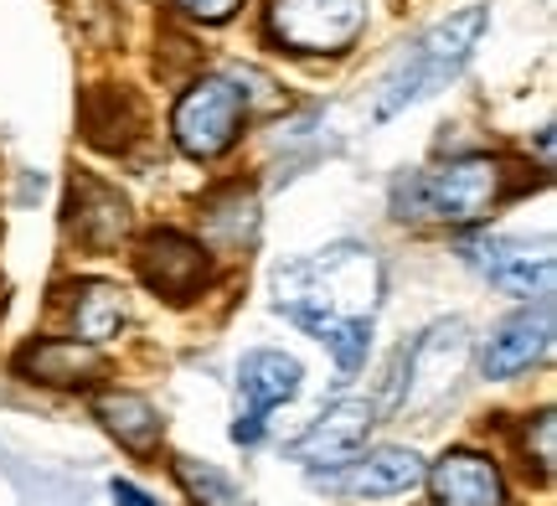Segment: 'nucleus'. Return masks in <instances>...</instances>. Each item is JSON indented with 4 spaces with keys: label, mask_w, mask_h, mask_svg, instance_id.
Listing matches in <instances>:
<instances>
[{
    "label": "nucleus",
    "mask_w": 557,
    "mask_h": 506,
    "mask_svg": "<svg viewBox=\"0 0 557 506\" xmlns=\"http://www.w3.org/2000/svg\"><path fill=\"white\" fill-rule=\"evenodd\" d=\"M382 300V263L372 248L336 244L310 259L278 269L274 305L295 325H305L315 342L331 346L341 372H357L372 346V316Z\"/></svg>",
    "instance_id": "1"
},
{
    "label": "nucleus",
    "mask_w": 557,
    "mask_h": 506,
    "mask_svg": "<svg viewBox=\"0 0 557 506\" xmlns=\"http://www.w3.org/2000/svg\"><path fill=\"white\" fill-rule=\"evenodd\" d=\"M480 32H485V11H480V5H465L459 16L429 26V32H423V37H418L398 62H393V73L382 78L377 109H372V114H377V120H393V114H403L408 103L429 99L434 88H444V83L470 62Z\"/></svg>",
    "instance_id": "2"
},
{
    "label": "nucleus",
    "mask_w": 557,
    "mask_h": 506,
    "mask_svg": "<svg viewBox=\"0 0 557 506\" xmlns=\"http://www.w3.org/2000/svg\"><path fill=\"white\" fill-rule=\"evenodd\" d=\"M506 171L491 156H459V161L398 182V218H438V223H480L500 202Z\"/></svg>",
    "instance_id": "3"
},
{
    "label": "nucleus",
    "mask_w": 557,
    "mask_h": 506,
    "mask_svg": "<svg viewBox=\"0 0 557 506\" xmlns=\"http://www.w3.org/2000/svg\"><path fill=\"white\" fill-rule=\"evenodd\" d=\"M248 120V99L227 78H197L181 94L176 114H171V135H176L181 156L191 161H218L227 156L243 135Z\"/></svg>",
    "instance_id": "4"
},
{
    "label": "nucleus",
    "mask_w": 557,
    "mask_h": 506,
    "mask_svg": "<svg viewBox=\"0 0 557 506\" xmlns=\"http://www.w3.org/2000/svg\"><path fill=\"white\" fill-rule=\"evenodd\" d=\"M372 0H274L269 37L289 52H346L367 32Z\"/></svg>",
    "instance_id": "5"
},
{
    "label": "nucleus",
    "mask_w": 557,
    "mask_h": 506,
    "mask_svg": "<svg viewBox=\"0 0 557 506\" xmlns=\"http://www.w3.org/2000/svg\"><path fill=\"white\" fill-rule=\"evenodd\" d=\"M470 362V331L465 321H438L429 325L423 336L408 351V378H403V408L408 414H423L434 408L449 387L459 383V372Z\"/></svg>",
    "instance_id": "6"
},
{
    "label": "nucleus",
    "mask_w": 557,
    "mask_h": 506,
    "mask_svg": "<svg viewBox=\"0 0 557 506\" xmlns=\"http://www.w3.org/2000/svg\"><path fill=\"white\" fill-rule=\"evenodd\" d=\"M139 280L176 305L197 300L201 289H207V280H212V259H207V248L197 238L165 227V233H150L145 248H139Z\"/></svg>",
    "instance_id": "7"
},
{
    "label": "nucleus",
    "mask_w": 557,
    "mask_h": 506,
    "mask_svg": "<svg viewBox=\"0 0 557 506\" xmlns=\"http://www.w3.org/2000/svg\"><path fill=\"white\" fill-rule=\"evenodd\" d=\"M465 259L475 263L485 280L506 289V295H517V300H532L542 295L547 300V289H553V254L547 244L532 248V244H517V238H470L465 244Z\"/></svg>",
    "instance_id": "8"
},
{
    "label": "nucleus",
    "mask_w": 557,
    "mask_h": 506,
    "mask_svg": "<svg viewBox=\"0 0 557 506\" xmlns=\"http://www.w3.org/2000/svg\"><path fill=\"white\" fill-rule=\"evenodd\" d=\"M238 387H243V404L248 408H243L238 424H233V440H238V445H259L269 408L289 404L299 393V362L284 357V351H248L238 367Z\"/></svg>",
    "instance_id": "9"
},
{
    "label": "nucleus",
    "mask_w": 557,
    "mask_h": 506,
    "mask_svg": "<svg viewBox=\"0 0 557 506\" xmlns=\"http://www.w3.org/2000/svg\"><path fill=\"white\" fill-rule=\"evenodd\" d=\"M367 429H372V404L361 398H346V404H331L315 424L295 440V460H305L310 470H341L351 466L367 445Z\"/></svg>",
    "instance_id": "10"
},
{
    "label": "nucleus",
    "mask_w": 557,
    "mask_h": 506,
    "mask_svg": "<svg viewBox=\"0 0 557 506\" xmlns=\"http://www.w3.org/2000/svg\"><path fill=\"white\" fill-rule=\"evenodd\" d=\"M547 351H553V305L542 300L537 310L527 305V310H517L511 321L496 325V336L485 342L480 367H485V378L506 383V378H517L527 367H537Z\"/></svg>",
    "instance_id": "11"
},
{
    "label": "nucleus",
    "mask_w": 557,
    "mask_h": 506,
    "mask_svg": "<svg viewBox=\"0 0 557 506\" xmlns=\"http://www.w3.org/2000/svg\"><path fill=\"white\" fill-rule=\"evenodd\" d=\"M438 506H506V481H500L496 460H485L475 449H449L434 470H429Z\"/></svg>",
    "instance_id": "12"
},
{
    "label": "nucleus",
    "mask_w": 557,
    "mask_h": 506,
    "mask_svg": "<svg viewBox=\"0 0 557 506\" xmlns=\"http://www.w3.org/2000/svg\"><path fill=\"white\" fill-rule=\"evenodd\" d=\"M325 486H341L346 496H403L423 481V460L403 445H382L372 455H357L346 476H320Z\"/></svg>",
    "instance_id": "13"
},
{
    "label": "nucleus",
    "mask_w": 557,
    "mask_h": 506,
    "mask_svg": "<svg viewBox=\"0 0 557 506\" xmlns=\"http://www.w3.org/2000/svg\"><path fill=\"white\" fill-rule=\"evenodd\" d=\"M73 233L94 254L120 248L129 238V202L103 182H73Z\"/></svg>",
    "instance_id": "14"
},
{
    "label": "nucleus",
    "mask_w": 557,
    "mask_h": 506,
    "mask_svg": "<svg viewBox=\"0 0 557 506\" xmlns=\"http://www.w3.org/2000/svg\"><path fill=\"white\" fill-rule=\"evenodd\" d=\"M16 372L32 378V383H47V387H88L103 372V357H99V346L67 336V342L26 346L16 357Z\"/></svg>",
    "instance_id": "15"
},
{
    "label": "nucleus",
    "mask_w": 557,
    "mask_h": 506,
    "mask_svg": "<svg viewBox=\"0 0 557 506\" xmlns=\"http://www.w3.org/2000/svg\"><path fill=\"white\" fill-rule=\"evenodd\" d=\"M129 321V300H124L120 284L109 280H88L73 289V342H88V346H103L114 342Z\"/></svg>",
    "instance_id": "16"
},
{
    "label": "nucleus",
    "mask_w": 557,
    "mask_h": 506,
    "mask_svg": "<svg viewBox=\"0 0 557 506\" xmlns=\"http://www.w3.org/2000/svg\"><path fill=\"white\" fill-rule=\"evenodd\" d=\"M94 414H99V424L120 440L124 449H150L160 440V414L150 408V398H139V393H99L94 398Z\"/></svg>",
    "instance_id": "17"
},
{
    "label": "nucleus",
    "mask_w": 557,
    "mask_h": 506,
    "mask_svg": "<svg viewBox=\"0 0 557 506\" xmlns=\"http://www.w3.org/2000/svg\"><path fill=\"white\" fill-rule=\"evenodd\" d=\"M253 223H259V202H253V192H243V186L227 192V202H207V227H212V233L227 227V238H222L227 248L248 244V238H253Z\"/></svg>",
    "instance_id": "18"
},
{
    "label": "nucleus",
    "mask_w": 557,
    "mask_h": 506,
    "mask_svg": "<svg viewBox=\"0 0 557 506\" xmlns=\"http://www.w3.org/2000/svg\"><path fill=\"white\" fill-rule=\"evenodd\" d=\"M176 481L186 486V496L197 506H238V486L222 476V470L212 466H201V460H176Z\"/></svg>",
    "instance_id": "19"
},
{
    "label": "nucleus",
    "mask_w": 557,
    "mask_h": 506,
    "mask_svg": "<svg viewBox=\"0 0 557 506\" xmlns=\"http://www.w3.org/2000/svg\"><path fill=\"white\" fill-rule=\"evenodd\" d=\"M527 460H537V470L542 476H553V460H557V414L553 408H542L537 419L527 424Z\"/></svg>",
    "instance_id": "20"
},
{
    "label": "nucleus",
    "mask_w": 557,
    "mask_h": 506,
    "mask_svg": "<svg viewBox=\"0 0 557 506\" xmlns=\"http://www.w3.org/2000/svg\"><path fill=\"white\" fill-rule=\"evenodd\" d=\"M243 0H176V11H186L191 21H201V26H218V21H233L238 16Z\"/></svg>",
    "instance_id": "21"
},
{
    "label": "nucleus",
    "mask_w": 557,
    "mask_h": 506,
    "mask_svg": "<svg viewBox=\"0 0 557 506\" xmlns=\"http://www.w3.org/2000/svg\"><path fill=\"white\" fill-rule=\"evenodd\" d=\"M114 502L120 506H156L139 486H129V481H114Z\"/></svg>",
    "instance_id": "22"
}]
</instances>
